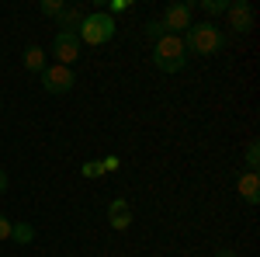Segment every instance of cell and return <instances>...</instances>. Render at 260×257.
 Masks as SVG:
<instances>
[{
    "label": "cell",
    "instance_id": "6da1fadb",
    "mask_svg": "<svg viewBox=\"0 0 260 257\" xmlns=\"http://www.w3.org/2000/svg\"><path fill=\"white\" fill-rule=\"evenodd\" d=\"M180 42H184V49L191 56H215L222 45H225V35H222L212 21H201V24H191Z\"/></svg>",
    "mask_w": 260,
    "mask_h": 257
},
{
    "label": "cell",
    "instance_id": "7a4b0ae2",
    "mask_svg": "<svg viewBox=\"0 0 260 257\" xmlns=\"http://www.w3.org/2000/svg\"><path fill=\"white\" fill-rule=\"evenodd\" d=\"M115 32H118V21L111 18L108 11H90L83 18V24L77 28V39L83 45H104V42L115 39Z\"/></svg>",
    "mask_w": 260,
    "mask_h": 257
},
{
    "label": "cell",
    "instance_id": "3957f363",
    "mask_svg": "<svg viewBox=\"0 0 260 257\" xmlns=\"http://www.w3.org/2000/svg\"><path fill=\"white\" fill-rule=\"evenodd\" d=\"M153 66H156L160 73H180V70L187 66V49H184L180 35H163V39L156 42V49H153Z\"/></svg>",
    "mask_w": 260,
    "mask_h": 257
},
{
    "label": "cell",
    "instance_id": "277c9868",
    "mask_svg": "<svg viewBox=\"0 0 260 257\" xmlns=\"http://www.w3.org/2000/svg\"><path fill=\"white\" fill-rule=\"evenodd\" d=\"M39 77H42V87H45V94H70V91H73V83H77V73H73V66H59V63L45 66Z\"/></svg>",
    "mask_w": 260,
    "mask_h": 257
},
{
    "label": "cell",
    "instance_id": "5b68a950",
    "mask_svg": "<svg viewBox=\"0 0 260 257\" xmlns=\"http://www.w3.org/2000/svg\"><path fill=\"white\" fill-rule=\"evenodd\" d=\"M83 52V42L77 39V32H56V39H52V56L59 66H73V63L80 60Z\"/></svg>",
    "mask_w": 260,
    "mask_h": 257
},
{
    "label": "cell",
    "instance_id": "8992f818",
    "mask_svg": "<svg viewBox=\"0 0 260 257\" xmlns=\"http://www.w3.org/2000/svg\"><path fill=\"white\" fill-rule=\"evenodd\" d=\"M163 28H167V35H180V32H187L191 28V4H184V0H177V4H170L167 11H163Z\"/></svg>",
    "mask_w": 260,
    "mask_h": 257
},
{
    "label": "cell",
    "instance_id": "52a82bcc",
    "mask_svg": "<svg viewBox=\"0 0 260 257\" xmlns=\"http://www.w3.org/2000/svg\"><path fill=\"white\" fill-rule=\"evenodd\" d=\"M229 24L236 28V32H250L253 28V7L246 4V0H229Z\"/></svg>",
    "mask_w": 260,
    "mask_h": 257
},
{
    "label": "cell",
    "instance_id": "ba28073f",
    "mask_svg": "<svg viewBox=\"0 0 260 257\" xmlns=\"http://www.w3.org/2000/svg\"><path fill=\"white\" fill-rule=\"evenodd\" d=\"M236 191H240V198L246 202V205H257V202H260V178H257V170L240 174V178H236Z\"/></svg>",
    "mask_w": 260,
    "mask_h": 257
},
{
    "label": "cell",
    "instance_id": "9c48e42d",
    "mask_svg": "<svg viewBox=\"0 0 260 257\" xmlns=\"http://www.w3.org/2000/svg\"><path fill=\"white\" fill-rule=\"evenodd\" d=\"M108 222H111V230H118V233L132 226V209H128L125 198H115V202L108 205Z\"/></svg>",
    "mask_w": 260,
    "mask_h": 257
},
{
    "label": "cell",
    "instance_id": "30bf717a",
    "mask_svg": "<svg viewBox=\"0 0 260 257\" xmlns=\"http://www.w3.org/2000/svg\"><path fill=\"white\" fill-rule=\"evenodd\" d=\"M83 18H87V11L73 4V7H62V14L56 21H59V32H77V28L83 24Z\"/></svg>",
    "mask_w": 260,
    "mask_h": 257
},
{
    "label": "cell",
    "instance_id": "8fae6325",
    "mask_svg": "<svg viewBox=\"0 0 260 257\" xmlns=\"http://www.w3.org/2000/svg\"><path fill=\"white\" fill-rule=\"evenodd\" d=\"M21 60H24V66H28L31 73H42V70H45V49H42V45H28Z\"/></svg>",
    "mask_w": 260,
    "mask_h": 257
},
{
    "label": "cell",
    "instance_id": "7c38bea8",
    "mask_svg": "<svg viewBox=\"0 0 260 257\" xmlns=\"http://www.w3.org/2000/svg\"><path fill=\"white\" fill-rule=\"evenodd\" d=\"M11 240L31 243V240H35V226H31V222H11Z\"/></svg>",
    "mask_w": 260,
    "mask_h": 257
},
{
    "label": "cell",
    "instance_id": "4fadbf2b",
    "mask_svg": "<svg viewBox=\"0 0 260 257\" xmlns=\"http://www.w3.org/2000/svg\"><path fill=\"white\" fill-rule=\"evenodd\" d=\"M243 160H246V167H250V170H257V167H260V142H257V139H250V142H246Z\"/></svg>",
    "mask_w": 260,
    "mask_h": 257
},
{
    "label": "cell",
    "instance_id": "5bb4252c",
    "mask_svg": "<svg viewBox=\"0 0 260 257\" xmlns=\"http://www.w3.org/2000/svg\"><path fill=\"white\" fill-rule=\"evenodd\" d=\"M198 7L208 14V18H215V14H225V11H229V0H201Z\"/></svg>",
    "mask_w": 260,
    "mask_h": 257
},
{
    "label": "cell",
    "instance_id": "9a60e30c",
    "mask_svg": "<svg viewBox=\"0 0 260 257\" xmlns=\"http://www.w3.org/2000/svg\"><path fill=\"white\" fill-rule=\"evenodd\" d=\"M163 35H167V28H163V21H160V18H153L149 24H146V39L153 42V45H156V42H160Z\"/></svg>",
    "mask_w": 260,
    "mask_h": 257
},
{
    "label": "cell",
    "instance_id": "2e32d148",
    "mask_svg": "<svg viewBox=\"0 0 260 257\" xmlns=\"http://www.w3.org/2000/svg\"><path fill=\"white\" fill-rule=\"evenodd\" d=\"M62 7H66L62 0H42V4H39V11L45 14V18H59V14H62Z\"/></svg>",
    "mask_w": 260,
    "mask_h": 257
},
{
    "label": "cell",
    "instance_id": "e0dca14e",
    "mask_svg": "<svg viewBox=\"0 0 260 257\" xmlns=\"http://www.w3.org/2000/svg\"><path fill=\"white\" fill-rule=\"evenodd\" d=\"M80 174H83V178H101L104 167H101V160H87V163L80 167Z\"/></svg>",
    "mask_w": 260,
    "mask_h": 257
},
{
    "label": "cell",
    "instance_id": "ac0fdd59",
    "mask_svg": "<svg viewBox=\"0 0 260 257\" xmlns=\"http://www.w3.org/2000/svg\"><path fill=\"white\" fill-rule=\"evenodd\" d=\"M125 11H132V0H115L111 7H108V14L115 18V14H125Z\"/></svg>",
    "mask_w": 260,
    "mask_h": 257
},
{
    "label": "cell",
    "instance_id": "d6986e66",
    "mask_svg": "<svg viewBox=\"0 0 260 257\" xmlns=\"http://www.w3.org/2000/svg\"><path fill=\"white\" fill-rule=\"evenodd\" d=\"M118 163H121L118 157H104V160H101V167H104V174H111V170H118Z\"/></svg>",
    "mask_w": 260,
    "mask_h": 257
},
{
    "label": "cell",
    "instance_id": "ffe728a7",
    "mask_svg": "<svg viewBox=\"0 0 260 257\" xmlns=\"http://www.w3.org/2000/svg\"><path fill=\"white\" fill-rule=\"evenodd\" d=\"M0 240H11V219L0 212Z\"/></svg>",
    "mask_w": 260,
    "mask_h": 257
},
{
    "label": "cell",
    "instance_id": "44dd1931",
    "mask_svg": "<svg viewBox=\"0 0 260 257\" xmlns=\"http://www.w3.org/2000/svg\"><path fill=\"white\" fill-rule=\"evenodd\" d=\"M4 191H7V170L0 167V195H4Z\"/></svg>",
    "mask_w": 260,
    "mask_h": 257
},
{
    "label": "cell",
    "instance_id": "7402d4cb",
    "mask_svg": "<svg viewBox=\"0 0 260 257\" xmlns=\"http://www.w3.org/2000/svg\"><path fill=\"white\" fill-rule=\"evenodd\" d=\"M215 257H240L236 250H215Z\"/></svg>",
    "mask_w": 260,
    "mask_h": 257
}]
</instances>
